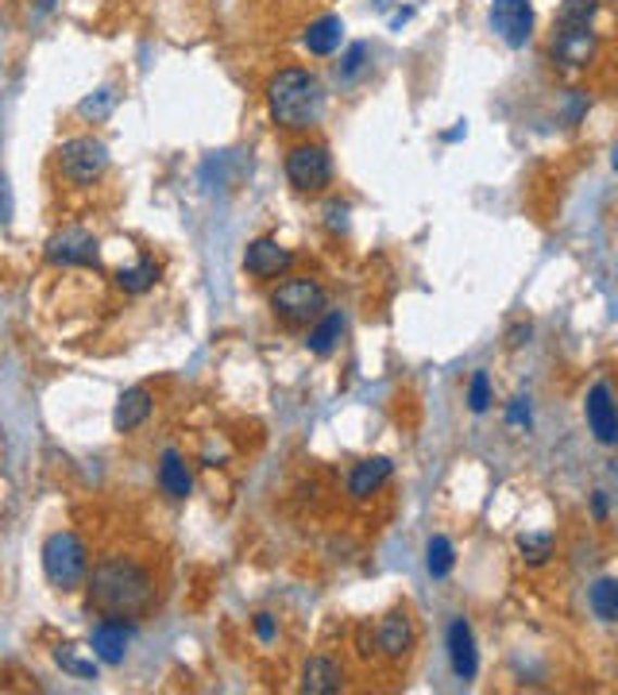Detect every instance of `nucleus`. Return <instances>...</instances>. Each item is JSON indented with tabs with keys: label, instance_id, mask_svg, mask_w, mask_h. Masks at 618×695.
Wrapping results in <instances>:
<instances>
[{
	"label": "nucleus",
	"instance_id": "obj_1",
	"mask_svg": "<svg viewBox=\"0 0 618 695\" xmlns=\"http://www.w3.org/2000/svg\"><path fill=\"white\" fill-rule=\"evenodd\" d=\"M89 576V607L105 618H140L155 603V580L131 556H105Z\"/></svg>",
	"mask_w": 618,
	"mask_h": 695
},
{
	"label": "nucleus",
	"instance_id": "obj_2",
	"mask_svg": "<svg viewBox=\"0 0 618 695\" xmlns=\"http://www.w3.org/2000/svg\"><path fill=\"white\" fill-rule=\"evenodd\" d=\"M267 109L282 128H310L321 116V86L310 70L287 66L267 81Z\"/></svg>",
	"mask_w": 618,
	"mask_h": 695
},
{
	"label": "nucleus",
	"instance_id": "obj_3",
	"mask_svg": "<svg viewBox=\"0 0 618 695\" xmlns=\"http://www.w3.org/2000/svg\"><path fill=\"white\" fill-rule=\"evenodd\" d=\"M43 572L59 591H74L89 572V553L78 533L59 530L43 541Z\"/></svg>",
	"mask_w": 618,
	"mask_h": 695
},
{
	"label": "nucleus",
	"instance_id": "obj_4",
	"mask_svg": "<svg viewBox=\"0 0 618 695\" xmlns=\"http://www.w3.org/2000/svg\"><path fill=\"white\" fill-rule=\"evenodd\" d=\"M329 305V294L317 278H287L270 290V309L275 317H282L287 325H310L317 321Z\"/></svg>",
	"mask_w": 618,
	"mask_h": 695
},
{
	"label": "nucleus",
	"instance_id": "obj_5",
	"mask_svg": "<svg viewBox=\"0 0 618 695\" xmlns=\"http://www.w3.org/2000/svg\"><path fill=\"white\" fill-rule=\"evenodd\" d=\"M109 166V148L93 136H74L59 148V170L66 182L89 186L97 182Z\"/></svg>",
	"mask_w": 618,
	"mask_h": 695
},
{
	"label": "nucleus",
	"instance_id": "obj_6",
	"mask_svg": "<svg viewBox=\"0 0 618 695\" xmlns=\"http://www.w3.org/2000/svg\"><path fill=\"white\" fill-rule=\"evenodd\" d=\"M287 178L298 193H321L332 182V159L321 143H298L287 155Z\"/></svg>",
	"mask_w": 618,
	"mask_h": 695
},
{
	"label": "nucleus",
	"instance_id": "obj_7",
	"mask_svg": "<svg viewBox=\"0 0 618 695\" xmlns=\"http://www.w3.org/2000/svg\"><path fill=\"white\" fill-rule=\"evenodd\" d=\"M47 263L54 267H93L101 270V252H97V240L86 228H62L47 240Z\"/></svg>",
	"mask_w": 618,
	"mask_h": 695
},
{
	"label": "nucleus",
	"instance_id": "obj_8",
	"mask_svg": "<svg viewBox=\"0 0 618 695\" xmlns=\"http://www.w3.org/2000/svg\"><path fill=\"white\" fill-rule=\"evenodd\" d=\"M491 27L506 47H526L533 39L530 0H491Z\"/></svg>",
	"mask_w": 618,
	"mask_h": 695
},
{
	"label": "nucleus",
	"instance_id": "obj_9",
	"mask_svg": "<svg viewBox=\"0 0 618 695\" xmlns=\"http://www.w3.org/2000/svg\"><path fill=\"white\" fill-rule=\"evenodd\" d=\"M583 417H588V429L595 433L600 444H618V409L615 399H610V387L607 382H595L588 399H583Z\"/></svg>",
	"mask_w": 618,
	"mask_h": 695
},
{
	"label": "nucleus",
	"instance_id": "obj_10",
	"mask_svg": "<svg viewBox=\"0 0 618 695\" xmlns=\"http://www.w3.org/2000/svg\"><path fill=\"white\" fill-rule=\"evenodd\" d=\"M294 267V255L282 248L279 240H270V236H263V240H252L244 252V270L252 278H279L287 275V270Z\"/></svg>",
	"mask_w": 618,
	"mask_h": 695
},
{
	"label": "nucleus",
	"instance_id": "obj_11",
	"mask_svg": "<svg viewBox=\"0 0 618 695\" xmlns=\"http://www.w3.org/2000/svg\"><path fill=\"white\" fill-rule=\"evenodd\" d=\"M592 51H595L592 24H565V20H557V39H553V54H557L565 66H588Z\"/></svg>",
	"mask_w": 618,
	"mask_h": 695
},
{
	"label": "nucleus",
	"instance_id": "obj_12",
	"mask_svg": "<svg viewBox=\"0 0 618 695\" xmlns=\"http://www.w3.org/2000/svg\"><path fill=\"white\" fill-rule=\"evenodd\" d=\"M128 637H131V626L124 618H105V622L93 626V634H89V645H93V657L101 665H121L124 653H128Z\"/></svg>",
	"mask_w": 618,
	"mask_h": 695
},
{
	"label": "nucleus",
	"instance_id": "obj_13",
	"mask_svg": "<svg viewBox=\"0 0 618 695\" xmlns=\"http://www.w3.org/2000/svg\"><path fill=\"white\" fill-rule=\"evenodd\" d=\"M375 645H379V653L391 660H402L409 649H414V622H409L406 610H391V615L379 622V630H375Z\"/></svg>",
	"mask_w": 618,
	"mask_h": 695
},
{
	"label": "nucleus",
	"instance_id": "obj_14",
	"mask_svg": "<svg viewBox=\"0 0 618 695\" xmlns=\"http://www.w3.org/2000/svg\"><path fill=\"white\" fill-rule=\"evenodd\" d=\"M449 660H453V672L461 680L476 677V637H471V626L464 618H453V626H449Z\"/></svg>",
	"mask_w": 618,
	"mask_h": 695
},
{
	"label": "nucleus",
	"instance_id": "obj_15",
	"mask_svg": "<svg viewBox=\"0 0 618 695\" xmlns=\"http://www.w3.org/2000/svg\"><path fill=\"white\" fill-rule=\"evenodd\" d=\"M394 464L387 460V456H371V460H360L356 468H352L349 476V495L356 498V503H364V498H371L379 486L391 479Z\"/></svg>",
	"mask_w": 618,
	"mask_h": 695
},
{
	"label": "nucleus",
	"instance_id": "obj_16",
	"mask_svg": "<svg viewBox=\"0 0 618 695\" xmlns=\"http://www.w3.org/2000/svg\"><path fill=\"white\" fill-rule=\"evenodd\" d=\"M151 409H155L151 391H143V387H131V391H124L121 402H116L113 429H116V433H131V429H140L143 421L151 417Z\"/></svg>",
	"mask_w": 618,
	"mask_h": 695
},
{
	"label": "nucleus",
	"instance_id": "obj_17",
	"mask_svg": "<svg viewBox=\"0 0 618 695\" xmlns=\"http://www.w3.org/2000/svg\"><path fill=\"white\" fill-rule=\"evenodd\" d=\"M340 684H344V669H340L337 660H329V657H310V660H305L302 692L332 695V692H340Z\"/></svg>",
	"mask_w": 618,
	"mask_h": 695
},
{
	"label": "nucleus",
	"instance_id": "obj_18",
	"mask_svg": "<svg viewBox=\"0 0 618 695\" xmlns=\"http://www.w3.org/2000/svg\"><path fill=\"white\" fill-rule=\"evenodd\" d=\"M340 39H344V24H340V16H321L314 20V24L305 27L302 43L310 54H332L340 47Z\"/></svg>",
	"mask_w": 618,
	"mask_h": 695
},
{
	"label": "nucleus",
	"instance_id": "obj_19",
	"mask_svg": "<svg viewBox=\"0 0 618 695\" xmlns=\"http://www.w3.org/2000/svg\"><path fill=\"white\" fill-rule=\"evenodd\" d=\"M159 486H163L171 498H190L193 479H190V471H186V460L175 448L163 452V464H159Z\"/></svg>",
	"mask_w": 618,
	"mask_h": 695
},
{
	"label": "nucleus",
	"instance_id": "obj_20",
	"mask_svg": "<svg viewBox=\"0 0 618 695\" xmlns=\"http://www.w3.org/2000/svg\"><path fill=\"white\" fill-rule=\"evenodd\" d=\"M340 337H344V317H340V313H321V317H317V325L310 329L305 348H310L314 356H329Z\"/></svg>",
	"mask_w": 618,
	"mask_h": 695
},
{
	"label": "nucleus",
	"instance_id": "obj_21",
	"mask_svg": "<svg viewBox=\"0 0 618 695\" xmlns=\"http://www.w3.org/2000/svg\"><path fill=\"white\" fill-rule=\"evenodd\" d=\"M155 282H159V263L155 260H140L136 267L116 270V290H124V294H148Z\"/></svg>",
	"mask_w": 618,
	"mask_h": 695
},
{
	"label": "nucleus",
	"instance_id": "obj_22",
	"mask_svg": "<svg viewBox=\"0 0 618 695\" xmlns=\"http://www.w3.org/2000/svg\"><path fill=\"white\" fill-rule=\"evenodd\" d=\"M426 553H429L426 565H429V576H433V580H444V576L453 572L456 553H453V541H449V538H433Z\"/></svg>",
	"mask_w": 618,
	"mask_h": 695
},
{
	"label": "nucleus",
	"instance_id": "obj_23",
	"mask_svg": "<svg viewBox=\"0 0 618 695\" xmlns=\"http://www.w3.org/2000/svg\"><path fill=\"white\" fill-rule=\"evenodd\" d=\"M592 610L600 615V622H618V583L600 580L592 587Z\"/></svg>",
	"mask_w": 618,
	"mask_h": 695
},
{
	"label": "nucleus",
	"instance_id": "obj_24",
	"mask_svg": "<svg viewBox=\"0 0 618 695\" xmlns=\"http://www.w3.org/2000/svg\"><path fill=\"white\" fill-rule=\"evenodd\" d=\"M518 553H522L526 565H545L553 556V533H522L518 538Z\"/></svg>",
	"mask_w": 618,
	"mask_h": 695
},
{
	"label": "nucleus",
	"instance_id": "obj_25",
	"mask_svg": "<svg viewBox=\"0 0 618 695\" xmlns=\"http://www.w3.org/2000/svg\"><path fill=\"white\" fill-rule=\"evenodd\" d=\"M54 657H59V665L71 672V677L97 680V660H81L78 653H74V645H59V653H54Z\"/></svg>",
	"mask_w": 618,
	"mask_h": 695
},
{
	"label": "nucleus",
	"instance_id": "obj_26",
	"mask_svg": "<svg viewBox=\"0 0 618 695\" xmlns=\"http://www.w3.org/2000/svg\"><path fill=\"white\" fill-rule=\"evenodd\" d=\"M488 406H491V379L488 371H476L468 382V409L471 414H483Z\"/></svg>",
	"mask_w": 618,
	"mask_h": 695
},
{
	"label": "nucleus",
	"instance_id": "obj_27",
	"mask_svg": "<svg viewBox=\"0 0 618 695\" xmlns=\"http://www.w3.org/2000/svg\"><path fill=\"white\" fill-rule=\"evenodd\" d=\"M116 104V93L113 89H97L93 97H86V101L78 104V113L86 116V121H101V116H109V109Z\"/></svg>",
	"mask_w": 618,
	"mask_h": 695
},
{
	"label": "nucleus",
	"instance_id": "obj_28",
	"mask_svg": "<svg viewBox=\"0 0 618 695\" xmlns=\"http://www.w3.org/2000/svg\"><path fill=\"white\" fill-rule=\"evenodd\" d=\"M367 62V43H352L349 54H344V66H340V78H356Z\"/></svg>",
	"mask_w": 618,
	"mask_h": 695
},
{
	"label": "nucleus",
	"instance_id": "obj_29",
	"mask_svg": "<svg viewBox=\"0 0 618 695\" xmlns=\"http://www.w3.org/2000/svg\"><path fill=\"white\" fill-rule=\"evenodd\" d=\"M325 213H329V228H332V232H344V228H349V205H340V201H332V205L325 208Z\"/></svg>",
	"mask_w": 618,
	"mask_h": 695
},
{
	"label": "nucleus",
	"instance_id": "obj_30",
	"mask_svg": "<svg viewBox=\"0 0 618 695\" xmlns=\"http://www.w3.org/2000/svg\"><path fill=\"white\" fill-rule=\"evenodd\" d=\"M506 421H510V426H530V406H526V399L510 402V409H506Z\"/></svg>",
	"mask_w": 618,
	"mask_h": 695
},
{
	"label": "nucleus",
	"instance_id": "obj_31",
	"mask_svg": "<svg viewBox=\"0 0 618 695\" xmlns=\"http://www.w3.org/2000/svg\"><path fill=\"white\" fill-rule=\"evenodd\" d=\"M255 637H260L263 645L275 642V618H270V615H255Z\"/></svg>",
	"mask_w": 618,
	"mask_h": 695
},
{
	"label": "nucleus",
	"instance_id": "obj_32",
	"mask_svg": "<svg viewBox=\"0 0 618 695\" xmlns=\"http://www.w3.org/2000/svg\"><path fill=\"white\" fill-rule=\"evenodd\" d=\"M356 653H360V657H371V630H367V626H360V630H356Z\"/></svg>",
	"mask_w": 618,
	"mask_h": 695
},
{
	"label": "nucleus",
	"instance_id": "obj_33",
	"mask_svg": "<svg viewBox=\"0 0 618 695\" xmlns=\"http://www.w3.org/2000/svg\"><path fill=\"white\" fill-rule=\"evenodd\" d=\"M530 337H533V329H530V325H514V329H510V344H514V348L530 344Z\"/></svg>",
	"mask_w": 618,
	"mask_h": 695
},
{
	"label": "nucleus",
	"instance_id": "obj_34",
	"mask_svg": "<svg viewBox=\"0 0 618 695\" xmlns=\"http://www.w3.org/2000/svg\"><path fill=\"white\" fill-rule=\"evenodd\" d=\"M592 510H595V518H607V495H595V503H592Z\"/></svg>",
	"mask_w": 618,
	"mask_h": 695
},
{
	"label": "nucleus",
	"instance_id": "obj_35",
	"mask_svg": "<svg viewBox=\"0 0 618 695\" xmlns=\"http://www.w3.org/2000/svg\"><path fill=\"white\" fill-rule=\"evenodd\" d=\"M31 4H36L39 12H47V9H51V4H54V0H31Z\"/></svg>",
	"mask_w": 618,
	"mask_h": 695
}]
</instances>
